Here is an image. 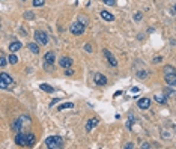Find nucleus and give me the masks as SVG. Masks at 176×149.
<instances>
[{
	"label": "nucleus",
	"instance_id": "aec40b11",
	"mask_svg": "<svg viewBox=\"0 0 176 149\" xmlns=\"http://www.w3.org/2000/svg\"><path fill=\"white\" fill-rule=\"evenodd\" d=\"M74 107V104L72 103H66V104H62V106H59L57 107V110H65V109H72Z\"/></svg>",
	"mask_w": 176,
	"mask_h": 149
},
{
	"label": "nucleus",
	"instance_id": "4468645a",
	"mask_svg": "<svg viewBox=\"0 0 176 149\" xmlns=\"http://www.w3.org/2000/svg\"><path fill=\"white\" fill-rule=\"evenodd\" d=\"M23 47L21 45V42H18V41H14V42H11L9 44V51H12V53H15V51H18V50Z\"/></svg>",
	"mask_w": 176,
	"mask_h": 149
},
{
	"label": "nucleus",
	"instance_id": "2f4dec72",
	"mask_svg": "<svg viewBox=\"0 0 176 149\" xmlns=\"http://www.w3.org/2000/svg\"><path fill=\"white\" fill-rule=\"evenodd\" d=\"M24 17H26V18H33L35 15H33L32 12H26V14H24Z\"/></svg>",
	"mask_w": 176,
	"mask_h": 149
},
{
	"label": "nucleus",
	"instance_id": "412c9836",
	"mask_svg": "<svg viewBox=\"0 0 176 149\" xmlns=\"http://www.w3.org/2000/svg\"><path fill=\"white\" fill-rule=\"evenodd\" d=\"M8 60H9V63H12V65H15V63L18 62V57H17L15 54H9V57H8Z\"/></svg>",
	"mask_w": 176,
	"mask_h": 149
},
{
	"label": "nucleus",
	"instance_id": "9b49d317",
	"mask_svg": "<svg viewBox=\"0 0 176 149\" xmlns=\"http://www.w3.org/2000/svg\"><path fill=\"white\" fill-rule=\"evenodd\" d=\"M59 65H60L62 68H69V66L72 65V59H71V57H66V56H63V57H60Z\"/></svg>",
	"mask_w": 176,
	"mask_h": 149
},
{
	"label": "nucleus",
	"instance_id": "0eeeda50",
	"mask_svg": "<svg viewBox=\"0 0 176 149\" xmlns=\"http://www.w3.org/2000/svg\"><path fill=\"white\" fill-rule=\"evenodd\" d=\"M137 106H139L140 110H148L150 107V99L149 98H142V99H139Z\"/></svg>",
	"mask_w": 176,
	"mask_h": 149
},
{
	"label": "nucleus",
	"instance_id": "9d476101",
	"mask_svg": "<svg viewBox=\"0 0 176 149\" xmlns=\"http://www.w3.org/2000/svg\"><path fill=\"white\" fill-rule=\"evenodd\" d=\"M104 56L108 59V63L112 65V66H118V60H116V57L108 51V50H104Z\"/></svg>",
	"mask_w": 176,
	"mask_h": 149
},
{
	"label": "nucleus",
	"instance_id": "20e7f679",
	"mask_svg": "<svg viewBox=\"0 0 176 149\" xmlns=\"http://www.w3.org/2000/svg\"><path fill=\"white\" fill-rule=\"evenodd\" d=\"M35 39L39 44H42V45H47L48 44V35L45 32H42V30H36L35 32Z\"/></svg>",
	"mask_w": 176,
	"mask_h": 149
},
{
	"label": "nucleus",
	"instance_id": "72a5a7b5",
	"mask_svg": "<svg viewBox=\"0 0 176 149\" xmlns=\"http://www.w3.org/2000/svg\"><path fill=\"white\" fill-rule=\"evenodd\" d=\"M57 101H59V98H57V99H53V101H51V104H50V106H54V104H56Z\"/></svg>",
	"mask_w": 176,
	"mask_h": 149
},
{
	"label": "nucleus",
	"instance_id": "7c9ffc66",
	"mask_svg": "<svg viewBox=\"0 0 176 149\" xmlns=\"http://www.w3.org/2000/svg\"><path fill=\"white\" fill-rule=\"evenodd\" d=\"M142 148H143V149H150L152 145H149V143H142Z\"/></svg>",
	"mask_w": 176,
	"mask_h": 149
},
{
	"label": "nucleus",
	"instance_id": "6ab92c4d",
	"mask_svg": "<svg viewBox=\"0 0 176 149\" xmlns=\"http://www.w3.org/2000/svg\"><path fill=\"white\" fill-rule=\"evenodd\" d=\"M39 87H41L42 90H45V92H48V93H53V92H54V89H53L51 86H48V84H41Z\"/></svg>",
	"mask_w": 176,
	"mask_h": 149
},
{
	"label": "nucleus",
	"instance_id": "dca6fc26",
	"mask_svg": "<svg viewBox=\"0 0 176 149\" xmlns=\"http://www.w3.org/2000/svg\"><path fill=\"white\" fill-rule=\"evenodd\" d=\"M155 101L160 103V104H166L167 103V96L163 95V93H158V95H155Z\"/></svg>",
	"mask_w": 176,
	"mask_h": 149
},
{
	"label": "nucleus",
	"instance_id": "c85d7f7f",
	"mask_svg": "<svg viewBox=\"0 0 176 149\" xmlns=\"http://www.w3.org/2000/svg\"><path fill=\"white\" fill-rule=\"evenodd\" d=\"M65 74H66V76H72V74H74V71H72L71 68H66V71H65Z\"/></svg>",
	"mask_w": 176,
	"mask_h": 149
},
{
	"label": "nucleus",
	"instance_id": "423d86ee",
	"mask_svg": "<svg viewBox=\"0 0 176 149\" xmlns=\"http://www.w3.org/2000/svg\"><path fill=\"white\" fill-rule=\"evenodd\" d=\"M164 77H166V83L169 86H175L176 84V72H169V74H164Z\"/></svg>",
	"mask_w": 176,
	"mask_h": 149
},
{
	"label": "nucleus",
	"instance_id": "5701e85b",
	"mask_svg": "<svg viewBox=\"0 0 176 149\" xmlns=\"http://www.w3.org/2000/svg\"><path fill=\"white\" fill-rule=\"evenodd\" d=\"M45 3V0H33V6H42Z\"/></svg>",
	"mask_w": 176,
	"mask_h": 149
},
{
	"label": "nucleus",
	"instance_id": "6e6552de",
	"mask_svg": "<svg viewBox=\"0 0 176 149\" xmlns=\"http://www.w3.org/2000/svg\"><path fill=\"white\" fill-rule=\"evenodd\" d=\"M93 79H95V83H96L98 86H104V84H107V79H105V76H102V74H99V72H95Z\"/></svg>",
	"mask_w": 176,
	"mask_h": 149
},
{
	"label": "nucleus",
	"instance_id": "393cba45",
	"mask_svg": "<svg viewBox=\"0 0 176 149\" xmlns=\"http://www.w3.org/2000/svg\"><path fill=\"white\" fill-rule=\"evenodd\" d=\"M6 63H8V60H6L5 57H0V68H3Z\"/></svg>",
	"mask_w": 176,
	"mask_h": 149
},
{
	"label": "nucleus",
	"instance_id": "b1692460",
	"mask_svg": "<svg viewBox=\"0 0 176 149\" xmlns=\"http://www.w3.org/2000/svg\"><path fill=\"white\" fill-rule=\"evenodd\" d=\"M102 2L107 5V6H115V3H116V0H102Z\"/></svg>",
	"mask_w": 176,
	"mask_h": 149
},
{
	"label": "nucleus",
	"instance_id": "a878e982",
	"mask_svg": "<svg viewBox=\"0 0 176 149\" xmlns=\"http://www.w3.org/2000/svg\"><path fill=\"white\" fill-rule=\"evenodd\" d=\"M84 50H86L87 53H92V45H91V44H86V45H84Z\"/></svg>",
	"mask_w": 176,
	"mask_h": 149
},
{
	"label": "nucleus",
	"instance_id": "473e14b6",
	"mask_svg": "<svg viewBox=\"0 0 176 149\" xmlns=\"http://www.w3.org/2000/svg\"><path fill=\"white\" fill-rule=\"evenodd\" d=\"M167 93H169V96H175V90L173 89H167Z\"/></svg>",
	"mask_w": 176,
	"mask_h": 149
},
{
	"label": "nucleus",
	"instance_id": "f03ea898",
	"mask_svg": "<svg viewBox=\"0 0 176 149\" xmlns=\"http://www.w3.org/2000/svg\"><path fill=\"white\" fill-rule=\"evenodd\" d=\"M14 84V79L6 72L0 74V89H9Z\"/></svg>",
	"mask_w": 176,
	"mask_h": 149
},
{
	"label": "nucleus",
	"instance_id": "f257e3e1",
	"mask_svg": "<svg viewBox=\"0 0 176 149\" xmlns=\"http://www.w3.org/2000/svg\"><path fill=\"white\" fill-rule=\"evenodd\" d=\"M45 146L50 149H59L63 146V140L60 136H50L45 139Z\"/></svg>",
	"mask_w": 176,
	"mask_h": 149
},
{
	"label": "nucleus",
	"instance_id": "a211bd4d",
	"mask_svg": "<svg viewBox=\"0 0 176 149\" xmlns=\"http://www.w3.org/2000/svg\"><path fill=\"white\" fill-rule=\"evenodd\" d=\"M27 47H29V50H30V51H32L33 54H38V53H39V47H38V44H35V42H30Z\"/></svg>",
	"mask_w": 176,
	"mask_h": 149
},
{
	"label": "nucleus",
	"instance_id": "bb28decb",
	"mask_svg": "<svg viewBox=\"0 0 176 149\" xmlns=\"http://www.w3.org/2000/svg\"><path fill=\"white\" fill-rule=\"evenodd\" d=\"M142 17H143V15H142L140 12H137V14L134 15V20H136V21H140V20H142Z\"/></svg>",
	"mask_w": 176,
	"mask_h": 149
},
{
	"label": "nucleus",
	"instance_id": "f704fd0d",
	"mask_svg": "<svg viewBox=\"0 0 176 149\" xmlns=\"http://www.w3.org/2000/svg\"><path fill=\"white\" fill-rule=\"evenodd\" d=\"M125 148H134V145L133 143H128V145H125Z\"/></svg>",
	"mask_w": 176,
	"mask_h": 149
},
{
	"label": "nucleus",
	"instance_id": "7ed1b4c3",
	"mask_svg": "<svg viewBox=\"0 0 176 149\" xmlns=\"http://www.w3.org/2000/svg\"><path fill=\"white\" fill-rule=\"evenodd\" d=\"M69 32L72 35H77V36L78 35H83L84 33V24L83 23H78V21L77 23H72L71 26H69Z\"/></svg>",
	"mask_w": 176,
	"mask_h": 149
},
{
	"label": "nucleus",
	"instance_id": "2eb2a0df",
	"mask_svg": "<svg viewBox=\"0 0 176 149\" xmlns=\"http://www.w3.org/2000/svg\"><path fill=\"white\" fill-rule=\"evenodd\" d=\"M35 136L32 134V133H29V134H26V146H33L35 145Z\"/></svg>",
	"mask_w": 176,
	"mask_h": 149
},
{
	"label": "nucleus",
	"instance_id": "f8f14e48",
	"mask_svg": "<svg viewBox=\"0 0 176 149\" xmlns=\"http://www.w3.org/2000/svg\"><path fill=\"white\" fill-rule=\"evenodd\" d=\"M15 143H17L18 146H26V134H21V133L18 131L17 136H15Z\"/></svg>",
	"mask_w": 176,
	"mask_h": 149
},
{
	"label": "nucleus",
	"instance_id": "c756f323",
	"mask_svg": "<svg viewBox=\"0 0 176 149\" xmlns=\"http://www.w3.org/2000/svg\"><path fill=\"white\" fill-rule=\"evenodd\" d=\"M137 77H140V79H145V77H146V72H145V71H142V72H137Z\"/></svg>",
	"mask_w": 176,
	"mask_h": 149
},
{
	"label": "nucleus",
	"instance_id": "1a4fd4ad",
	"mask_svg": "<svg viewBox=\"0 0 176 149\" xmlns=\"http://www.w3.org/2000/svg\"><path fill=\"white\" fill-rule=\"evenodd\" d=\"M98 123H99V119L98 117L89 119V120H87V123H86V131H92V128H95Z\"/></svg>",
	"mask_w": 176,
	"mask_h": 149
},
{
	"label": "nucleus",
	"instance_id": "f3484780",
	"mask_svg": "<svg viewBox=\"0 0 176 149\" xmlns=\"http://www.w3.org/2000/svg\"><path fill=\"white\" fill-rule=\"evenodd\" d=\"M101 17H102L105 21H113V20H115V17L110 14V12H107V11H101Z\"/></svg>",
	"mask_w": 176,
	"mask_h": 149
},
{
	"label": "nucleus",
	"instance_id": "ddd939ff",
	"mask_svg": "<svg viewBox=\"0 0 176 149\" xmlns=\"http://www.w3.org/2000/svg\"><path fill=\"white\" fill-rule=\"evenodd\" d=\"M21 127H23V117H17L12 123V130L18 133V131H21Z\"/></svg>",
	"mask_w": 176,
	"mask_h": 149
},
{
	"label": "nucleus",
	"instance_id": "39448f33",
	"mask_svg": "<svg viewBox=\"0 0 176 149\" xmlns=\"http://www.w3.org/2000/svg\"><path fill=\"white\" fill-rule=\"evenodd\" d=\"M54 59H56L54 53L53 51H48L45 54V57H44V68H51L53 63H54Z\"/></svg>",
	"mask_w": 176,
	"mask_h": 149
},
{
	"label": "nucleus",
	"instance_id": "4be33fe9",
	"mask_svg": "<svg viewBox=\"0 0 176 149\" xmlns=\"http://www.w3.org/2000/svg\"><path fill=\"white\" fill-rule=\"evenodd\" d=\"M164 74H169V72H175V66H172V65H167V66H164Z\"/></svg>",
	"mask_w": 176,
	"mask_h": 149
},
{
	"label": "nucleus",
	"instance_id": "cd10ccee",
	"mask_svg": "<svg viewBox=\"0 0 176 149\" xmlns=\"http://www.w3.org/2000/svg\"><path fill=\"white\" fill-rule=\"evenodd\" d=\"M163 60V57L161 56H157V57H153V63H160Z\"/></svg>",
	"mask_w": 176,
	"mask_h": 149
}]
</instances>
